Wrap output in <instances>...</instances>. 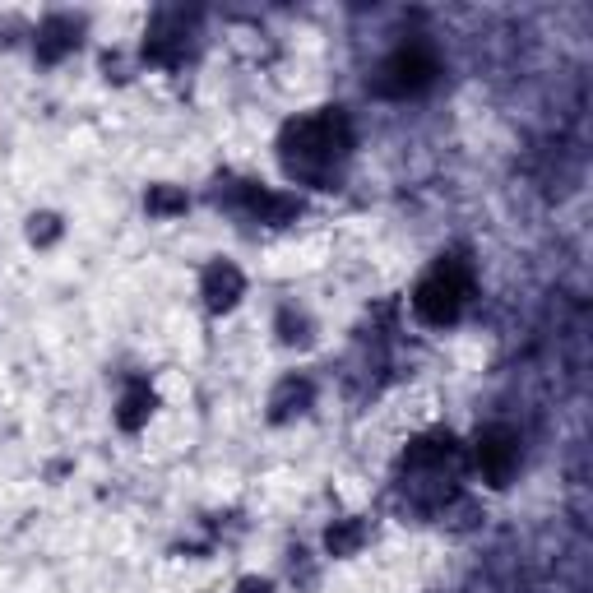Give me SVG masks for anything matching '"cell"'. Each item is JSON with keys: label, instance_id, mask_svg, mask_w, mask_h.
Wrapping results in <instances>:
<instances>
[{"label": "cell", "instance_id": "cell-1", "mask_svg": "<svg viewBox=\"0 0 593 593\" xmlns=\"http://www.w3.org/2000/svg\"><path fill=\"white\" fill-rule=\"evenodd\" d=\"M348 121L339 112H316V116H302L283 130V158L288 167H302V172H316V167L334 163L348 153Z\"/></svg>", "mask_w": 593, "mask_h": 593}, {"label": "cell", "instance_id": "cell-2", "mask_svg": "<svg viewBox=\"0 0 593 593\" xmlns=\"http://www.w3.org/2000/svg\"><path fill=\"white\" fill-rule=\"evenodd\" d=\"M464 302H468V269L459 265V260H441L413 292L417 316L427 320V325H450V320H459Z\"/></svg>", "mask_w": 593, "mask_h": 593}, {"label": "cell", "instance_id": "cell-3", "mask_svg": "<svg viewBox=\"0 0 593 593\" xmlns=\"http://www.w3.org/2000/svg\"><path fill=\"white\" fill-rule=\"evenodd\" d=\"M436 79V56L427 47H399L390 61L376 70V93L385 98H413Z\"/></svg>", "mask_w": 593, "mask_h": 593}, {"label": "cell", "instance_id": "cell-4", "mask_svg": "<svg viewBox=\"0 0 593 593\" xmlns=\"http://www.w3.org/2000/svg\"><path fill=\"white\" fill-rule=\"evenodd\" d=\"M519 464V436L510 427H487L478 436V468L492 487H505Z\"/></svg>", "mask_w": 593, "mask_h": 593}, {"label": "cell", "instance_id": "cell-5", "mask_svg": "<svg viewBox=\"0 0 593 593\" xmlns=\"http://www.w3.org/2000/svg\"><path fill=\"white\" fill-rule=\"evenodd\" d=\"M241 288H246V278H241L237 265H209L204 269V302L214 306V311H228V306H237Z\"/></svg>", "mask_w": 593, "mask_h": 593}, {"label": "cell", "instance_id": "cell-6", "mask_svg": "<svg viewBox=\"0 0 593 593\" xmlns=\"http://www.w3.org/2000/svg\"><path fill=\"white\" fill-rule=\"evenodd\" d=\"M75 33H79V28L70 24V19H47V24L38 28V61L56 65L65 51H75V42H79Z\"/></svg>", "mask_w": 593, "mask_h": 593}, {"label": "cell", "instance_id": "cell-7", "mask_svg": "<svg viewBox=\"0 0 593 593\" xmlns=\"http://www.w3.org/2000/svg\"><path fill=\"white\" fill-rule=\"evenodd\" d=\"M455 459V441L450 436H422V441L408 445V464L413 468H441Z\"/></svg>", "mask_w": 593, "mask_h": 593}, {"label": "cell", "instance_id": "cell-8", "mask_svg": "<svg viewBox=\"0 0 593 593\" xmlns=\"http://www.w3.org/2000/svg\"><path fill=\"white\" fill-rule=\"evenodd\" d=\"M186 51V38L181 33H172V28H153L149 42H144V56L158 65H177V56Z\"/></svg>", "mask_w": 593, "mask_h": 593}, {"label": "cell", "instance_id": "cell-9", "mask_svg": "<svg viewBox=\"0 0 593 593\" xmlns=\"http://www.w3.org/2000/svg\"><path fill=\"white\" fill-rule=\"evenodd\" d=\"M149 413H153V394L144 390V385H130V394L121 399V413H116V422L126 431H135V427H144L149 422Z\"/></svg>", "mask_w": 593, "mask_h": 593}, {"label": "cell", "instance_id": "cell-10", "mask_svg": "<svg viewBox=\"0 0 593 593\" xmlns=\"http://www.w3.org/2000/svg\"><path fill=\"white\" fill-rule=\"evenodd\" d=\"M306 404H311V385H306V380H283V385H278V394H274V417L283 422V417L302 413Z\"/></svg>", "mask_w": 593, "mask_h": 593}, {"label": "cell", "instance_id": "cell-11", "mask_svg": "<svg viewBox=\"0 0 593 593\" xmlns=\"http://www.w3.org/2000/svg\"><path fill=\"white\" fill-rule=\"evenodd\" d=\"M357 543H362V524H357V519H343V524L329 529V552H334V556L357 552Z\"/></svg>", "mask_w": 593, "mask_h": 593}, {"label": "cell", "instance_id": "cell-12", "mask_svg": "<svg viewBox=\"0 0 593 593\" xmlns=\"http://www.w3.org/2000/svg\"><path fill=\"white\" fill-rule=\"evenodd\" d=\"M181 209H186V190H177V186L149 190V214H181Z\"/></svg>", "mask_w": 593, "mask_h": 593}, {"label": "cell", "instance_id": "cell-13", "mask_svg": "<svg viewBox=\"0 0 593 593\" xmlns=\"http://www.w3.org/2000/svg\"><path fill=\"white\" fill-rule=\"evenodd\" d=\"M56 232H61V228H56V218H51V214H42V218H33V228H28V237H33V241H51Z\"/></svg>", "mask_w": 593, "mask_h": 593}, {"label": "cell", "instance_id": "cell-14", "mask_svg": "<svg viewBox=\"0 0 593 593\" xmlns=\"http://www.w3.org/2000/svg\"><path fill=\"white\" fill-rule=\"evenodd\" d=\"M237 593H269V584H265V580H246Z\"/></svg>", "mask_w": 593, "mask_h": 593}]
</instances>
